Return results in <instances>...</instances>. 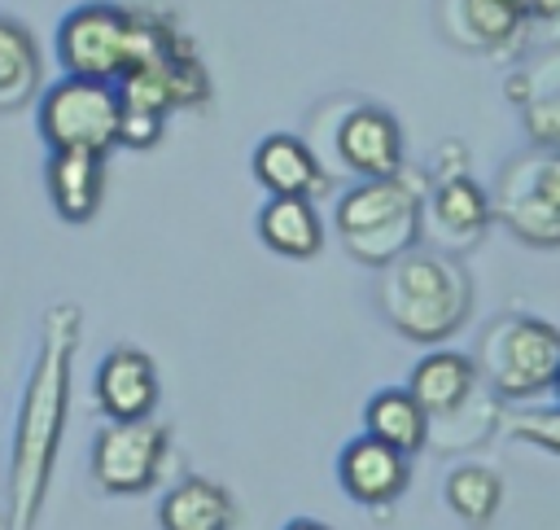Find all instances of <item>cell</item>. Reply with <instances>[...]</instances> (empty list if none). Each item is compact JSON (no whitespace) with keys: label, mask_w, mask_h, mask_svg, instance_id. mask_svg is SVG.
Segmentation results:
<instances>
[{"label":"cell","mask_w":560,"mask_h":530,"mask_svg":"<svg viewBox=\"0 0 560 530\" xmlns=\"http://www.w3.org/2000/svg\"><path fill=\"white\" fill-rule=\"evenodd\" d=\"M74 307H52L44 320L39 359L26 381V403L13 438V464H9V530H31L52 477L66 403H70V350L79 337Z\"/></svg>","instance_id":"obj_1"},{"label":"cell","mask_w":560,"mask_h":530,"mask_svg":"<svg viewBox=\"0 0 560 530\" xmlns=\"http://www.w3.org/2000/svg\"><path fill=\"white\" fill-rule=\"evenodd\" d=\"M118 114H122V96L114 83L66 74L52 88H44L35 118L48 149L109 153L118 145Z\"/></svg>","instance_id":"obj_2"},{"label":"cell","mask_w":560,"mask_h":530,"mask_svg":"<svg viewBox=\"0 0 560 530\" xmlns=\"http://www.w3.org/2000/svg\"><path fill=\"white\" fill-rule=\"evenodd\" d=\"M385 311L411 337H442L468 311L464 276L455 267H446L442 258H433V254H407L389 272Z\"/></svg>","instance_id":"obj_3"},{"label":"cell","mask_w":560,"mask_h":530,"mask_svg":"<svg viewBox=\"0 0 560 530\" xmlns=\"http://www.w3.org/2000/svg\"><path fill=\"white\" fill-rule=\"evenodd\" d=\"M337 228L363 263H385V258L402 254L416 237V197L394 175L368 180L363 188L341 197Z\"/></svg>","instance_id":"obj_4"},{"label":"cell","mask_w":560,"mask_h":530,"mask_svg":"<svg viewBox=\"0 0 560 530\" xmlns=\"http://www.w3.org/2000/svg\"><path fill=\"white\" fill-rule=\"evenodd\" d=\"M131 13L118 4H79L57 26V61L79 79H122L131 66Z\"/></svg>","instance_id":"obj_5"},{"label":"cell","mask_w":560,"mask_h":530,"mask_svg":"<svg viewBox=\"0 0 560 530\" xmlns=\"http://www.w3.org/2000/svg\"><path fill=\"white\" fill-rule=\"evenodd\" d=\"M166 429L144 420H109L92 442V477L109 495H140L158 482Z\"/></svg>","instance_id":"obj_6"},{"label":"cell","mask_w":560,"mask_h":530,"mask_svg":"<svg viewBox=\"0 0 560 530\" xmlns=\"http://www.w3.org/2000/svg\"><path fill=\"white\" fill-rule=\"evenodd\" d=\"M494 355V385L499 394H538L560 377V333L542 320H512L494 337H486Z\"/></svg>","instance_id":"obj_7"},{"label":"cell","mask_w":560,"mask_h":530,"mask_svg":"<svg viewBox=\"0 0 560 530\" xmlns=\"http://www.w3.org/2000/svg\"><path fill=\"white\" fill-rule=\"evenodd\" d=\"M96 403L109 420H144L158 407V368L136 346H114L96 368Z\"/></svg>","instance_id":"obj_8"},{"label":"cell","mask_w":560,"mask_h":530,"mask_svg":"<svg viewBox=\"0 0 560 530\" xmlns=\"http://www.w3.org/2000/svg\"><path fill=\"white\" fill-rule=\"evenodd\" d=\"M508 223L538 245L560 241V153H542L525 166V188H503Z\"/></svg>","instance_id":"obj_9"},{"label":"cell","mask_w":560,"mask_h":530,"mask_svg":"<svg viewBox=\"0 0 560 530\" xmlns=\"http://www.w3.org/2000/svg\"><path fill=\"white\" fill-rule=\"evenodd\" d=\"M337 149L350 171L368 180H389L398 175V162H402V131L385 110L363 105L346 114V123L337 127Z\"/></svg>","instance_id":"obj_10"},{"label":"cell","mask_w":560,"mask_h":530,"mask_svg":"<svg viewBox=\"0 0 560 530\" xmlns=\"http://www.w3.org/2000/svg\"><path fill=\"white\" fill-rule=\"evenodd\" d=\"M44 180H48V197H52L57 215L66 223H88L105 197V153L52 149Z\"/></svg>","instance_id":"obj_11"},{"label":"cell","mask_w":560,"mask_h":530,"mask_svg":"<svg viewBox=\"0 0 560 530\" xmlns=\"http://www.w3.org/2000/svg\"><path fill=\"white\" fill-rule=\"evenodd\" d=\"M341 486L359 504H389L407 486V451L363 434L341 451Z\"/></svg>","instance_id":"obj_12"},{"label":"cell","mask_w":560,"mask_h":530,"mask_svg":"<svg viewBox=\"0 0 560 530\" xmlns=\"http://www.w3.org/2000/svg\"><path fill=\"white\" fill-rule=\"evenodd\" d=\"M254 180L271 197H311L324 188V171L298 136H267L254 149Z\"/></svg>","instance_id":"obj_13"},{"label":"cell","mask_w":560,"mask_h":530,"mask_svg":"<svg viewBox=\"0 0 560 530\" xmlns=\"http://www.w3.org/2000/svg\"><path fill=\"white\" fill-rule=\"evenodd\" d=\"M258 237L284 258H311L324 241V228L311 197H271L258 215Z\"/></svg>","instance_id":"obj_14"},{"label":"cell","mask_w":560,"mask_h":530,"mask_svg":"<svg viewBox=\"0 0 560 530\" xmlns=\"http://www.w3.org/2000/svg\"><path fill=\"white\" fill-rule=\"evenodd\" d=\"M158 521H162V530H228L232 499L223 486H214L206 477H184L175 491H166Z\"/></svg>","instance_id":"obj_15"},{"label":"cell","mask_w":560,"mask_h":530,"mask_svg":"<svg viewBox=\"0 0 560 530\" xmlns=\"http://www.w3.org/2000/svg\"><path fill=\"white\" fill-rule=\"evenodd\" d=\"M407 390L420 399L424 412H455L472 394V359H464L455 350H438L416 364Z\"/></svg>","instance_id":"obj_16"},{"label":"cell","mask_w":560,"mask_h":530,"mask_svg":"<svg viewBox=\"0 0 560 530\" xmlns=\"http://www.w3.org/2000/svg\"><path fill=\"white\" fill-rule=\"evenodd\" d=\"M368 434L398 447V451H420L424 434H429V412L420 407V399L411 390H381L368 403Z\"/></svg>","instance_id":"obj_17"},{"label":"cell","mask_w":560,"mask_h":530,"mask_svg":"<svg viewBox=\"0 0 560 530\" xmlns=\"http://www.w3.org/2000/svg\"><path fill=\"white\" fill-rule=\"evenodd\" d=\"M39 83V48H35V35L13 22V18H0V110L9 105H22Z\"/></svg>","instance_id":"obj_18"},{"label":"cell","mask_w":560,"mask_h":530,"mask_svg":"<svg viewBox=\"0 0 560 530\" xmlns=\"http://www.w3.org/2000/svg\"><path fill=\"white\" fill-rule=\"evenodd\" d=\"M446 504L464 521H486L499 508V477L486 473V469H472V464L468 469H455L446 477Z\"/></svg>","instance_id":"obj_19"},{"label":"cell","mask_w":560,"mask_h":530,"mask_svg":"<svg viewBox=\"0 0 560 530\" xmlns=\"http://www.w3.org/2000/svg\"><path fill=\"white\" fill-rule=\"evenodd\" d=\"M433 215L446 223V228H468L477 232L486 223V197L472 180H446L433 197Z\"/></svg>","instance_id":"obj_20"},{"label":"cell","mask_w":560,"mask_h":530,"mask_svg":"<svg viewBox=\"0 0 560 530\" xmlns=\"http://www.w3.org/2000/svg\"><path fill=\"white\" fill-rule=\"evenodd\" d=\"M464 18H468V26H472L481 39L499 44V39H508V35L516 31L521 9H516L512 0H464Z\"/></svg>","instance_id":"obj_21"},{"label":"cell","mask_w":560,"mask_h":530,"mask_svg":"<svg viewBox=\"0 0 560 530\" xmlns=\"http://www.w3.org/2000/svg\"><path fill=\"white\" fill-rule=\"evenodd\" d=\"M162 136V114L158 110H140V105H122L118 114V145L127 149H149Z\"/></svg>","instance_id":"obj_22"},{"label":"cell","mask_w":560,"mask_h":530,"mask_svg":"<svg viewBox=\"0 0 560 530\" xmlns=\"http://www.w3.org/2000/svg\"><path fill=\"white\" fill-rule=\"evenodd\" d=\"M529 127H534L538 140H560V96L534 105V110H529Z\"/></svg>","instance_id":"obj_23"},{"label":"cell","mask_w":560,"mask_h":530,"mask_svg":"<svg viewBox=\"0 0 560 530\" xmlns=\"http://www.w3.org/2000/svg\"><path fill=\"white\" fill-rule=\"evenodd\" d=\"M521 434H529V438H538V442L560 451V416H529V420H521Z\"/></svg>","instance_id":"obj_24"},{"label":"cell","mask_w":560,"mask_h":530,"mask_svg":"<svg viewBox=\"0 0 560 530\" xmlns=\"http://www.w3.org/2000/svg\"><path fill=\"white\" fill-rule=\"evenodd\" d=\"M529 13H538V18H551V22H560V0H529Z\"/></svg>","instance_id":"obj_25"},{"label":"cell","mask_w":560,"mask_h":530,"mask_svg":"<svg viewBox=\"0 0 560 530\" xmlns=\"http://www.w3.org/2000/svg\"><path fill=\"white\" fill-rule=\"evenodd\" d=\"M284 530H332V526H324V521H311V517H298V521H289Z\"/></svg>","instance_id":"obj_26"},{"label":"cell","mask_w":560,"mask_h":530,"mask_svg":"<svg viewBox=\"0 0 560 530\" xmlns=\"http://www.w3.org/2000/svg\"><path fill=\"white\" fill-rule=\"evenodd\" d=\"M512 4H516V9H521V13H525V9H529V0H512Z\"/></svg>","instance_id":"obj_27"},{"label":"cell","mask_w":560,"mask_h":530,"mask_svg":"<svg viewBox=\"0 0 560 530\" xmlns=\"http://www.w3.org/2000/svg\"><path fill=\"white\" fill-rule=\"evenodd\" d=\"M556 394H560V377H556Z\"/></svg>","instance_id":"obj_28"}]
</instances>
